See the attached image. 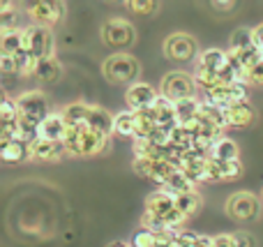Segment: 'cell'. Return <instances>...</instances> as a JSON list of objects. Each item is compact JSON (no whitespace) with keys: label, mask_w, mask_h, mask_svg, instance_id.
I'll return each instance as SVG.
<instances>
[{"label":"cell","mask_w":263,"mask_h":247,"mask_svg":"<svg viewBox=\"0 0 263 247\" xmlns=\"http://www.w3.org/2000/svg\"><path fill=\"white\" fill-rule=\"evenodd\" d=\"M155 245H157V234L145 229V226H141L134 234V238H132V247H155Z\"/></svg>","instance_id":"4dcf8cb0"},{"label":"cell","mask_w":263,"mask_h":247,"mask_svg":"<svg viewBox=\"0 0 263 247\" xmlns=\"http://www.w3.org/2000/svg\"><path fill=\"white\" fill-rule=\"evenodd\" d=\"M236 240H238V247H256L254 236L247 234V231H238V234H236Z\"/></svg>","instance_id":"e575fe53"},{"label":"cell","mask_w":263,"mask_h":247,"mask_svg":"<svg viewBox=\"0 0 263 247\" xmlns=\"http://www.w3.org/2000/svg\"><path fill=\"white\" fill-rule=\"evenodd\" d=\"M134 123H136V132H134V139H148L155 129L159 127L157 125V113L155 109H141V111H134Z\"/></svg>","instance_id":"ac0fdd59"},{"label":"cell","mask_w":263,"mask_h":247,"mask_svg":"<svg viewBox=\"0 0 263 247\" xmlns=\"http://www.w3.org/2000/svg\"><path fill=\"white\" fill-rule=\"evenodd\" d=\"M213 247H238L236 234H219V236H213Z\"/></svg>","instance_id":"d6a6232c"},{"label":"cell","mask_w":263,"mask_h":247,"mask_svg":"<svg viewBox=\"0 0 263 247\" xmlns=\"http://www.w3.org/2000/svg\"><path fill=\"white\" fill-rule=\"evenodd\" d=\"M145 213H153V215L162 217L164 222L176 213V194L168 192V189L159 187L157 192H153L145 201Z\"/></svg>","instance_id":"8fae6325"},{"label":"cell","mask_w":263,"mask_h":247,"mask_svg":"<svg viewBox=\"0 0 263 247\" xmlns=\"http://www.w3.org/2000/svg\"><path fill=\"white\" fill-rule=\"evenodd\" d=\"M162 187L168 189V192H173V194H182V192H194L196 183L182 169H176L171 176H168V180L162 185Z\"/></svg>","instance_id":"44dd1931"},{"label":"cell","mask_w":263,"mask_h":247,"mask_svg":"<svg viewBox=\"0 0 263 247\" xmlns=\"http://www.w3.org/2000/svg\"><path fill=\"white\" fill-rule=\"evenodd\" d=\"M63 146L67 155L74 157H92L100 155L109 146V134L97 132L88 125H67V132L63 137Z\"/></svg>","instance_id":"6da1fadb"},{"label":"cell","mask_w":263,"mask_h":247,"mask_svg":"<svg viewBox=\"0 0 263 247\" xmlns=\"http://www.w3.org/2000/svg\"><path fill=\"white\" fill-rule=\"evenodd\" d=\"M196 79L192 74H185L180 69L176 72H168L166 77L162 79V86H159V92L166 97H171L173 102L185 100V97H194L196 95Z\"/></svg>","instance_id":"8992f818"},{"label":"cell","mask_w":263,"mask_h":247,"mask_svg":"<svg viewBox=\"0 0 263 247\" xmlns=\"http://www.w3.org/2000/svg\"><path fill=\"white\" fill-rule=\"evenodd\" d=\"M102 42L111 49H127L136 42V30L127 18H109L102 26Z\"/></svg>","instance_id":"5b68a950"},{"label":"cell","mask_w":263,"mask_h":247,"mask_svg":"<svg viewBox=\"0 0 263 247\" xmlns=\"http://www.w3.org/2000/svg\"><path fill=\"white\" fill-rule=\"evenodd\" d=\"M254 44V28H238L233 30L231 42H229V51L231 53H242V51L252 49Z\"/></svg>","instance_id":"7402d4cb"},{"label":"cell","mask_w":263,"mask_h":247,"mask_svg":"<svg viewBox=\"0 0 263 247\" xmlns=\"http://www.w3.org/2000/svg\"><path fill=\"white\" fill-rule=\"evenodd\" d=\"M32 77H35L37 81H42V83H53V81H58V79L63 77V65L58 63L55 55H51V58H42L40 63H37L35 74H32Z\"/></svg>","instance_id":"d6986e66"},{"label":"cell","mask_w":263,"mask_h":247,"mask_svg":"<svg viewBox=\"0 0 263 247\" xmlns=\"http://www.w3.org/2000/svg\"><path fill=\"white\" fill-rule=\"evenodd\" d=\"M65 146L63 141H51V139H35L30 143V160H40V162H53L60 160L65 155Z\"/></svg>","instance_id":"4fadbf2b"},{"label":"cell","mask_w":263,"mask_h":247,"mask_svg":"<svg viewBox=\"0 0 263 247\" xmlns=\"http://www.w3.org/2000/svg\"><path fill=\"white\" fill-rule=\"evenodd\" d=\"M16 104H18V113L28 120H35V123H42V120L51 113L49 100H46V95L40 90H28V92H23V95H18Z\"/></svg>","instance_id":"9c48e42d"},{"label":"cell","mask_w":263,"mask_h":247,"mask_svg":"<svg viewBox=\"0 0 263 247\" xmlns=\"http://www.w3.org/2000/svg\"><path fill=\"white\" fill-rule=\"evenodd\" d=\"M201 206V197L199 192H182V194H176V208L182 213L185 217H192Z\"/></svg>","instance_id":"d4e9b609"},{"label":"cell","mask_w":263,"mask_h":247,"mask_svg":"<svg viewBox=\"0 0 263 247\" xmlns=\"http://www.w3.org/2000/svg\"><path fill=\"white\" fill-rule=\"evenodd\" d=\"M254 44L259 46L261 53H263V23H261V26H256V28H254Z\"/></svg>","instance_id":"74e56055"},{"label":"cell","mask_w":263,"mask_h":247,"mask_svg":"<svg viewBox=\"0 0 263 247\" xmlns=\"http://www.w3.org/2000/svg\"><path fill=\"white\" fill-rule=\"evenodd\" d=\"M210 3H213V7L217 12H229V9L236 7V0H210Z\"/></svg>","instance_id":"8d00e7d4"},{"label":"cell","mask_w":263,"mask_h":247,"mask_svg":"<svg viewBox=\"0 0 263 247\" xmlns=\"http://www.w3.org/2000/svg\"><path fill=\"white\" fill-rule=\"evenodd\" d=\"M210 157L222 160V162H233V160H240V153H238V146L233 139L219 137L217 141L213 143V148H210Z\"/></svg>","instance_id":"ffe728a7"},{"label":"cell","mask_w":263,"mask_h":247,"mask_svg":"<svg viewBox=\"0 0 263 247\" xmlns=\"http://www.w3.org/2000/svg\"><path fill=\"white\" fill-rule=\"evenodd\" d=\"M250 83H254V86H263V63H259L256 67L250 69Z\"/></svg>","instance_id":"d590c367"},{"label":"cell","mask_w":263,"mask_h":247,"mask_svg":"<svg viewBox=\"0 0 263 247\" xmlns=\"http://www.w3.org/2000/svg\"><path fill=\"white\" fill-rule=\"evenodd\" d=\"M21 7L35 23L55 26L65 16L63 0H21Z\"/></svg>","instance_id":"277c9868"},{"label":"cell","mask_w":263,"mask_h":247,"mask_svg":"<svg viewBox=\"0 0 263 247\" xmlns=\"http://www.w3.org/2000/svg\"><path fill=\"white\" fill-rule=\"evenodd\" d=\"M196 51H199L196 40L192 35H187V32H173V35H168L166 42H164V53H166V58L176 60V63H190V60H194Z\"/></svg>","instance_id":"ba28073f"},{"label":"cell","mask_w":263,"mask_h":247,"mask_svg":"<svg viewBox=\"0 0 263 247\" xmlns=\"http://www.w3.org/2000/svg\"><path fill=\"white\" fill-rule=\"evenodd\" d=\"M159 92L155 90L150 83H132L127 88V92H125V102H127L129 111H141V109H150V106L155 104V100H157Z\"/></svg>","instance_id":"30bf717a"},{"label":"cell","mask_w":263,"mask_h":247,"mask_svg":"<svg viewBox=\"0 0 263 247\" xmlns=\"http://www.w3.org/2000/svg\"><path fill=\"white\" fill-rule=\"evenodd\" d=\"M261 197H263V192H261Z\"/></svg>","instance_id":"b9f144b4"},{"label":"cell","mask_w":263,"mask_h":247,"mask_svg":"<svg viewBox=\"0 0 263 247\" xmlns=\"http://www.w3.org/2000/svg\"><path fill=\"white\" fill-rule=\"evenodd\" d=\"M227 65H229V51H222V49H208L196 60V67L213 69L222 79H224V72H227Z\"/></svg>","instance_id":"e0dca14e"},{"label":"cell","mask_w":263,"mask_h":247,"mask_svg":"<svg viewBox=\"0 0 263 247\" xmlns=\"http://www.w3.org/2000/svg\"><path fill=\"white\" fill-rule=\"evenodd\" d=\"M227 120H229V127H236V129H245L250 125H254L256 120V111L250 102H233L231 106H227Z\"/></svg>","instance_id":"7c38bea8"},{"label":"cell","mask_w":263,"mask_h":247,"mask_svg":"<svg viewBox=\"0 0 263 247\" xmlns=\"http://www.w3.org/2000/svg\"><path fill=\"white\" fill-rule=\"evenodd\" d=\"M0 28L3 30H12V28H18L16 26V9H3L0 12Z\"/></svg>","instance_id":"1f68e13d"},{"label":"cell","mask_w":263,"mask_h":247,"mask_svg":"<svg viewBox=\"0 0 263 247\" xmlns=\"http://www.w3.org/2000/svg\"><path fill=\"white\" fill-rule=\"evenodd\" d=\"M125 5L136 16H155L159 12V0H125Z\"/></svg>","instance_id":"4316f807"},{"label":"cell","mask_w":263,"mask_h":247,"mask_svg":"<svg viewBox=\"0 0 263 247\" xmlns=\"http://www.w3.org/2000/svg\"><path fill=\"white\" fill-rule=\"evenodd\" d=\"M106 247H129V245L123 243V240H116V243H111V245H106Z\"/></svg>","instance_id":"ab89813d"},{"label":"cell","mask_w":263,"mask_h":247,"mask_svg":"<svg viewBox=\"0 0 263 247\" xmlns=\"http://www.w3.org/2000/svg\"><path fill=\"white\" fill-rule=\"evenodd\" d=\"M114 132L120 134V137H132V139H134V132H136L134 111H123V113L116 116V127H114Z\"/></svg>","instance_id":"83f0119b"},{"label":"cell","mask_w":263,"mask_h":247,"mask_svg":"<svg viewBox=\"0 0 263 247\" xmlns=\"http://www.w3.org/2000/svg\"><path fill=\"white\" fill-rule=\"evenodd\" d=\"M227 213L236 222H252L259 217V199L252 192H236L229 197Z\"/></svg>","instance_id":"52a82bcc"},{"label":"cell","mask_w":263,"mask_h":247,"mask_svg":"<svg viewBox=\"0 0 263 247\" xmlns=\"http://www.w3.org/2000/svg\"><path fill=\"white\" fill-rule=\"evenodd\" d=\"M106 3H123V0H106Z\"/></svg>","instance_id":"60d3db41"},{"label":"cell","mask_w":263,"mask_h":247,"mask_svg":"<svg viewBox=\"0 0 263 247\" xmlns=\"http://www.w3.org/2000/svg\"><path fill=\"white\" fill-rule=\"evenodd\" d=\"M102 72L109 79L111 83H118V86H132L136 83L141 74V65L134 55L125 53V51H118V53H111L109 58L102 65Z\"/></svg>","instance_id":"7a4b0ae2"},{"label":"cell","mask_w":263,"mask_h":247,"mask_svg":"<svg viewBox=\"0 0 263 247\" xmlns=\"http://www.w3.org/2000/svg\"><path fill=\"white\" fill-rule=\"evenodd\" d=\"M88 111H90V104H86V102H72V104H67L63 109V118L67 125H86Z\"/></svg>","instance_id":"cb8c5ba5"},{"label":"cell","mask_w":263,"mask_h":247,"mask_svg":"<svg viewBox=\"0 0 263 247\" xmlns=\"http://www.w3.org/2000/svg\"><path fill=\"white\" fill-rule=\"evenodd\" d=\"M0 157H3V162H7V164H18V162L30 160V143L21 141V139L0 143Z\"/></svg>","instance_id":"2e32d148"},{"label":"cell","mask_w":263,"mask_h":247,"mask_svg":"<svg viewBox=\"0 0 263 247\" xmlns=\"http://www.w3.org/2000/svg\"><path fill=\"white\" fill-rule=\"evenodd\" d=\"M23 49L37 60L55 55V40L51 28L42 26V23H32V26L23 28Z\"/></svg>","instance_id":"3957f363"},{"label":"cell","mask_w":263,"mask_h":247,"mask_svg":"<svg viewBox=\"0 0 263 247\" xmlns=\"http://www.w3.org/2000/svg\"><path fill=\"white\" fill-rule=\"evenodd\" d=\"M3 9H12V0H3V3H0V12H3Z\"/></svg>","instance_id":"f35d334b"},{"label":"cell","mask_w":263,"mask_h":247,"mask_svg":"<svg viewBox=\"0 0 263 247\" xmlns=\"http://www.w3.org/2000/svg\"><path fill=\"white\" fill-rule=\"evenodd\" d=\"M23 49V30L21 28H12V30H3L0 35V51L3 53H18Z\"/></svg>","instance_id":"603a6c76"},{"label":"cell","mask_w":263,"mask_h":247,"mask_svg":"<svg viewBox=\"0 0 263 247\" xmlns=\"http://www.w3.org/2000/svg\"><path fill=\"white\" fill-rule=\"evenodd\" d=\"M242 174V164L240 160H233V162H222L219 160V180H236L238 176Z\"/></svg>","instance_id":"f546056e"},{"label":"cell","mask_w":263,"mask_h":247,"mask_svg":"<svg viewBox=\"0 0 263 247\" xmlns=\"http://www.w3.org/2000/svg\"><path fill=\"white\" fill-rule=\"evenodd\" d=\"M65 132H67V123H65V118H63V111H51V113L40 123V137L42 139L63 141Z\"/></svg>","instance_id":"5bb4252c"},{"label":"cell","mask_w":263,"mask_h":247,"mask_svg":"<svg viewBox=\"0 0 263 247\" xmlns=\"http://www.w3.org/2000/svg\"><path fill=\"white\" fill-rule=\"evenodd\" d=\"M199 109H201V100L196 95L176 102V113H178V120H180V123H185V120L199 116Z\"/></svg>","instance_id":"484cf974"},{"label":"cell","mask_w":263,"mask_h":247,"mask_svg":"<svg viewBox=\"0 0 263 247\" xmlns=\"http://www.w3.org/2000/svg\"><path fill=\"white\" fill-rule=\"evenodd\" d=\"M86 125L92 127V129H97V132H104V134L111 137V134H114V127H116V116H111V111H106L104 106L90 104Z\"/></svg>","instance_id":"9a60e30c"},{"label":"cell","mask_w":263,"mask_h":247,"mask_svg":"<svg viewBox=\"0 0 263 247\" xmlns=\"http://www.w3.org/2000/svg\"><path fill=\"white\" fill-rule=\"evenodd\" d=\"M18 104L12 97H3V104H0V120L3 123H16L18 120Z\"/></svg>","instance_id":"f1b7e54d"},{"label":"cell","mask_w":263,"mask_h":247,"mask_svg":"<svg viewBox=\"0 0 263 247\" xmlns=\"http://www.w3.org/2000/svg\"><path fill=\"white\" fill-rule=\"evenodd\" d=\"M0 67H3L5 74L18 72V69H16V58H14L12 53H3V55H0Z\"/></svg>","instance_id":"836d02e7"}]
</instances>
